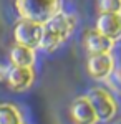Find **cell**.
<instances>
[{"instance_id": "cell-3", "label": "cell", "mask_w": 121, "mask_h": 124, "mask_svg": "<svg viewBox=\"0 0 121 124\" xmlns=\"http://www.w3.org/2000/svg\"><path fill=\"white\" fill-rule=\"evenodd\" d=\"M86 98L90 99L100 123H110L116 117V114H118V101L114 99V96L108 89L93 88V89L88 91Z\"/></svg>"}, {"instance_id": "cell-9", "label": "cell", "mask_w": 121, "mask_h": 124, "mask_svg": "<svg viewBox=\"0 0 121 124\" xmlns=\"http://www.w3.org/2000/svg\"><path fill=\"white\" fill-rule=\"evenodd\" d=\"M114 41L100 33L98 30H88L85 33V48L90 55H100V53H111Z\"/></svg>"}, {"instance_id": "cell-8", "label": "cell", "mask_w": 121, "mask_h": 124, "mask_svg": "<svg viewBox=\"0 0 121 124\" xmlns=\"http://www.w3.org/2000/svg\"><path fill=\"white\" fill-rule=\"evenodd\" d=\"M35 79V71L33 68H23V66H10L7 85L13 91H27L32 86Z\"/></svg>"}, {"instance_id": "cell-2", "label": "cell", "mask_w": 121, "mask_h": 124, "mask_svg": "<svg viewBox=\"0 0 121 124\" xmlns=\"http://www.w3.org/2000/svg\"><path fill=\"white\" fill-rule=\"evenodd\" d=\"M22 18L45 23L61 12V0H13Z\"/></svg>"}, {"instance_id": "cell-4", "label": "cell", "mask_w": 121, "mask_h": 124, "mask_svg": "<svg viewBox=\"0 0 121 124\" xmlns=\"http://www.w3.org/2000/svg\"><path fill=\"white\" fill-rule=\"evenodd\" d=\"M42 33H43V25L27 18H20L13 28L15 41L18 45H25V46L33 48V50L40 46Z\"/></svg>"}, {"instance_id": "cell-13", "label": "cell", "mask_w": 121, "mask_h": 124, "mask_svg": "<svg viewBox=\"0 0 121 124\" xmlns=\"http://www.w3.org/2000/svg\"><path fill=\"white\" fill-rule=\"evenodd\" d=\"M9 71H10V66L0 63V81L2 83H7V78H9Z\"/></svg>"}, {"instance_id": "cell-5", "label": "cell", "mask_w": 121, "mask_h": 124, "mask_svg": "<svg viewBox=\"0 0 121 124\" xmlns=\"http://www.w3.org/2000/svg\"><path fill=\"white\" fill-rule=\"evenodd\" d=\"M116 68V61L111 53H100V55H90L86 61L88 75L96 81H106L113 70Z\"/></svg>"}, {"instance_id": "cell-12", "label": "cell", "mask_w": 121, "mask_h": 124, "mask_svg": "<svg viewBox=\"0 0 121 124\" xmlns=\"http://www.w3.org/2000/svg\"><path fill=\"white\" fill-rule=\"evenodd\" d=\"M100 13H121V0H98Z\"/></svg>"}, {"instance_id": "cell-7", "label": "cell", "mask_w": 121, "mask_h": 124, "mask_svg": "<svg viewBox=\"0 0 121 124\" xmlns=\"http://www.w3.org/2000/svg\"><path fill=\"white\" fill-rule=\"evenodd\" d=\"M96 30L111 41L121 40V13H100L96 18Z\"/></svg>"}, {"instance_id": "cell-11", "label": "cell", "mask_w": 121, "mask_h": 124, "mask_svg": "<svg viewBox=\"0 0 121 124\" xmlns=\"http://www.w3.org/2000/svg\"><path fill=\"white\" fill-rule=\"evenodd\" d=\"M0 124H25L23 114L15 104L2 103L0 104Z\"/></svg>"}, {"instance_id": "cell-14", "label": "cell", "mask_w": 121, "mask_h": 124, "mask_svg": "<svg viewBox=\"0 0 121 124\" xmlns=\"http://www.w3.org/2000/svg\"><path fill=\"white\" fill-rule=\"evenodd\" d=\"M113 124H121V119H118V121H114Z\"/></svg>"}, {"instance_id": "cell-1", "label": "cell", "mask_w": 121, "mask_h": 124, "mask_svg": "<svg viewBox=\"0 0 121 124\" xmlns=\"http://www.w3.org/2000/svg\"><path fill=\"white\" fill-rule=\"evenodd\" d=\"M76 27V18L70 13H56L55 17L43 23V33L40 40V50H43L45 53L55 51L60 45H63L66 40L70 38V35L73 33Z\"/></svg>"}, {"instance_id": "cell-6", "label": "cell", "mask_w": 121, "mask_h": 124, "mask_svg": "<svg viewBox=\"0 0 121 124\" xmlns=\"http://www.w3.org/2000/svg\"><path fill=\"white\" fill-rule=\"evenodd\" d=\"M70 119L73 124H98V116L86 96L75 98L70 104Z\"/></svg>"}, {"instance_id": "cell-10", "label": "cell", "mask_w": 121, "mask_h": 124, "mask_svg": "<svg viewBox=\"0 0 121 124\" xmlns=\"http://www.w3.org/2000/svg\"><path fill=\"white\" fill-rule=\"evenodd\" d=\"M10 61L13 66H23V68H33L35 61H37V53L35 50L25 45H18L15 43L10 48Z\"/></svg>"}]
</instances>
